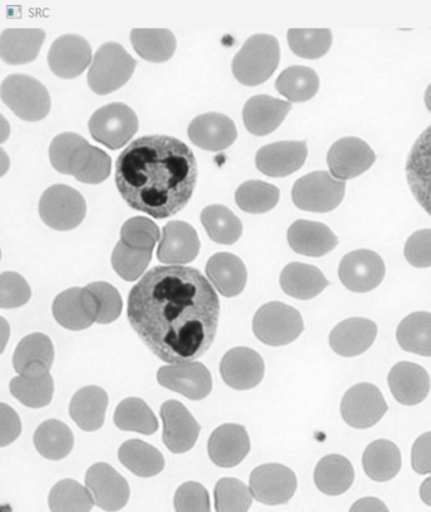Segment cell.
<instances>
[{
  "instance_id": "1",
  "label": "cell",
  "mask_w": 431,
  "mask_h": 512,
  "mask_svg": "<svg viewBox=\"0 0 431 512\" xmlns=\"http://www.w3.org/2000/svg\"><path fill=\"white\" fill-rule=\"evenodd\" d=\"M128 320L141 341L160 360L193 362L217 336L220 301L199 270L158 266L133 287Z\"/></svg>"
},
{
  "instance_id": "2",
  "label": "cell",
  "mask_w": 431,
  "mask_h": 512,
  "mask_svg": "<svg viewBox=\"0 0 431 512\" xmlns=\"http://www.w3.org/2000/svg\"><path fill=\"white\" fill-rule=\"evenodd\" d=\"M198 181V162L183 141L146 136L118 157L116 184L124 202L156 219L172 217L190 202Z\"/></svg>"
},
{
  "instance_id": "3",
  "label": "cell",
  "mask_w": 431,
  "mask_h": 512,
  "mask_svg": "<svg viewBox=\"0 0 431 512\" xmlns=\"http://www.w3.org/2000/svg\"><path fill=\"white\" fill-rule=\"evenodd\" d=\"M280 43L271 35L249 37L232 64L234 78L247 86L266 83L280 64Z\"/></svg>"
},
{
  "instance_id": "4",
  "label": "cell",
  "mask_w": 431,
  "mask_h": 512,
  "mask_svg": "<svg viewBox=\"0 0 431 512\" xmlns=\"http://www.w3.org/2000/svg\"><path fill=\"white\" fill-rule=\"evenodd\" d=\"M137 61L117 42L105 43L95 54L88 84L95 94L107 95L126 85L136 70Z\"/></svg>"
},
{
  "instance_id": "5",
  "label": "cell",
  "mask_w": 431,
  "mask_h": 512,
  "mask_svg": "<svg viewBox=\"0 0 431 512\" xmlns=\"http://www.w3.org/2000/svg\"><path fill=\"white\" fill-rule=\"evenodd\" d=\"M0 95L4 104L23 121L38 122L49 116L50 94L45 85L32 76H8L0 88Z\"/></svg>"
},
{
  "instance_id": "6",
  "label": "cell",
  "mask_w": 431,
  "mask_h": 512,
  "mask_svg": "<svg viewBox=\"0 0 431 512\" xmlns=\"http://www.w3.org/2000/svg\"><path fill=\"white\" fill-rule=\"evenodd\" d=\"M252 325L255 336L271 347L287 346L304 332V320L299 311L279 301L261 306Z\"/></svg>"
},
{
  "instance_id": "7",
  "label": "cell",
  "mask_w": 431,
  "mask_h": 512,
  "mask_svg": "<svg viewBox=\"0 0 431 512\" xmlns=\"http://www.w3.org/2000/svg\"><path fill=\"white\" fill-rule=\"evenodd\" d=\"M346 195V181L335 179L327 171H315L301 177L292 188V202L311 213H329L337 209Z\"/></svg>"
},
{
  "instance_id": "8",
  "label": "cell",
  "mask_w": 431,
  "mask_h": 512,
  "mask_svg": "<svg viewBox=\"0 0 431 512\" xmlns=\"http://www.w3.org/2000/svg\"><path fill=\"white\" fill-rule=\"evenodd\" d=\"M38 213L43 223L55 231H71L85 218V199L70 186L54 185L41 196Z\"/></svg>"
},
{
  "instance_id": "9",
  "label": "cell",
  "mask_w": 431,
  "mask_h": 512,
  "mask_svg": "<svg viewBox=\"0 0 431 512\" xmlns=\"http://www.w3.org/2000/svg\"><path fill=\"white\" fill-rule=\"evenodd\" d=\"M137 131V114L123 103L105 105L89 121L90 135L110 150H119L126 146Z\"/></svg>"
},
{
  "instance_id": "10",
  "label": "cell",
  "mask_w": 431,
  "mask_h": 512,
  "mask_svg": "<svg viewBox=\"0 0 431 512\" xmlns=\"http://www.w3.org/2000/svg\"><path fill=\"white\" fill-rule=\"evenodd\" d=\"M389 410L382 392L372 384L353 386L343 396L340 413L344 421L354 429L375 427Z\"/></svg>"
},
{
  "instance_id": "11",
  "label": "cell",
  "mask_w": 431,
  "mask_h": 512,
  "mask_svg": "<svg viewBox=\"0 0 431 512\" xmlns=\"http://www.w3.org/2000/svg\"><path fill=\"white\" fill-rule=\"evenodd\" d=\"M249 488L255 500L263 505L286 504L295 495L298 478L289 467L268 463L257 467L249 477Z\"/></svg>"
},
{
  "instance_id": "12",
  "label": "cell",
  "mask_w": 431,
  "mask_h": 512,
  "mask_svg": "<svg viewBox=\"0 0 431 512\" xmlns=\"http://www.w3.org/2000/svg\"><path fill=\"white\" fill-rule=\"evenodd\" d=\"M386 274L385 262L376 252L357 250L349 252L340 262L338 275L342 284L352 293L365 294L381 285Z\"/></svg>"
},
{
  "instance_id": "13",
  "label": "cell",
  "mask_w": 431,
  "mask_h": 512,
  "mask_svg": "<svg viewBox=\"0 0 431 512\" xmlns=\"http://www.w3.org/2000/svg\"><path fill=\"white\" fill-rule=\"evenodd\" d=\"M327 162L335 179L347 181L370 170L376 162V153L361 138L346 137L330 147Z\"/></svg>"
},
{
  "instance_id": "14",
  "label": "cell",
  "mask_w": 431,
  "mask_h": 512,
  "mask_svg": "<svg viewBox=\"0 0 431 512\" xmlns=\"http://www.w3.org/2000/svg\"><path fill=\"white\" fill-rule=\"evenodd\" d=\"M52 313L61 327L79 332L97 323L98 301L88 287H73L57 295L52 305Z\"/></svg>"
},
{
  "instance_id": "15",
  "label": "cell",
  "mask_w": 431,
  "mask_h": 512,
  "mask_svg": "<svg viewBox=\"0 0 431 512\" xmlns=\"http://www.w3.org/2000/svg\"><path fill=\"white\" fill-rule=\"evenodd\" d=\"M158 384L190 400L205 399L213 389L212 375L200 362L175 363L161 367L157 372Z\"/></svg>"
},
{
  "instance_id": "16",
  "label": "cell",
  "mask_w": 431,
  "mask_h": 512,
  "mask_svg": "<svg viewBox=\"0 0 431 512\" xmlns=\"http://www.w3.org/2000/svg\"><path fill=\"white\" fill-rule=\"evenodd\" d=\"M85 483L94 497L95 505L105 511L123 509L131 496L126 478L108 463H97L90 467L86 472Z\"/></svg>"
},
{
  "instance_id": "17",
  "label": "cell",
  "mask_w": 431,
  "mask_h": 512,
  "mask_svg": "<svg viewBox=\"0 0 431 512\" xmlns=\"http://www.w3.org/2000/svg\"><path fill=\"white\" fill-rule=\"evenodd\" d=\"M220 375L234 390L247 391L261 384L265 376V362L251 348H233L220 362Z\"/></svg>"
},
{
  "instance_id": "18",
  "label": "cell",
  "mask_w": 431,
  "mask_h": 512,
  "mask_svg": "<svg viewBox=\"0 0 431 512\" xmlns=\"http://www.w3.org/2000/svg\"><path fill=\"white\" fill-rule=\"evenodd\" d=\"M92 55V47L84 37L65 35L52 43L47 61L52 73L59 78L75 79L88 69Z\"/></svg>"
},
{
  "instance_id": "19",
  "label": "cell",
  "mask_w": 431,
  "mask_h": 512,
  "mask_svg": "<svg viewBox=\"0 0 431 512\" xmlns=\"http://www.w3.org/2000/svg\"><path fill=\"white\" fill-rule=\"evenodd\" d=\"M406 179L416 202L431 217V126L415 141L407 157Z\"/></svg>"
},
{
  "instance_id": "20",
  "label": "cell",
  "mask_w": 431,
  "mask_h": 512,
  "mask_svg": "<svg viewBox=\"0 0 431 512\" xmlns=\"http://www.w3.org/2000/svg\"><path fill=\"white\" fill-rule=\"evenodd\" d=\"M164 421V443L169 451L183 454L194 448L199 438L200 425L179 401H166L161 408Z\"/></svg>"
},
{
  "instance_id": "21",
  "label": "cell",
  "mask_w": 431,
  "mask_h": 512,
  "mask_svg": "<svg viewBox=\"0 0 431 512\" xmlns=\"http://www.w3.org/2000/svg\"><path fill=\"white\" fill-rule=\"evenodd\" d=\"M308 157L305 141L276 142L257 152V169L270 177H285L299 171Z\"/></svg>"
},
{
  "instance_id": "22",
  "label": "cell",
  "mask_w": 431,
  "mask_h": 512,
  "mask_svg": "<svg viewBox=\"0 0 431 512\" xmlns=\"http://www.w3.org/2000/svg\"><path fill=\"white\" fill-rule=\"evenodd\" d=\"M199 252L198 233L189 223L172 220L166 224L157 251L158 261L166 265H186L195 261Z\"/></svg>"
},
{
  "instance_id": "23",
  "label": "cell",
  "mask_w": 431,
  "mask_h": 512,
  "mask_svg": "<svg viewBox=\"0 0 431 512\" xmlns=\"http://www.w3.org/2000/svg\"><path fill=\"white\" fill-rule=\"evenodd\" d=\"M55 349L51 339L42 333L23 338L13 356L14 370L19 376L40 378L50 375Z\"/></svg>"
},
{
  "instance_id": "24",
  "label": "cell",
  "mask_w": 431,
  "mask_h": 512,
  "mask_svg": "<svg viewBox=\"0 0 431 512\" xmlns=\"http://www.w3.org/2000/svg\"><path fill=\"white\" fill-rule=\"evenodd\" d=\"M188 135L195 146L219 152L233 145L238 132L231 118L220 113H207L190 123Z\"/></svg>"
},
{
  "instance_id": "25",
  "label": "cell",
  "mask_w": 431,
  "mask_h": 512,
  "mask_svg": "<svg viewBox=\"0 0 431 512\" xmlns=\"http://www.w3.org/2000/svg\"><path fill=\"white\" fill-rule=\"evenodd\" d=\"M251 451L246 428L238 424H224L215 429L208 443L209 457L215 466L233 468L243 462Z\"/></svg>"
},
{
  "instance_id": "26",
  "label": "cell",
  "mask_w": 431,
  "mask_h": 512,
  "mask_svg": "<svg viewBox=\"0 0 431 512\" xmlns=\"http://www.w3.org/2000/svg\"><path fill=\"white\" fill-rule=\"evenodd\" d=\"M291 109L292 105L289 102L272 98L270 95H257L244 105V126L253 136L270 135L281 126Z\"/></svg>"
},
{
  "instance_id": "27",
  "label": "cell",
  "mask_w": 431,
  "mask_h": 512,
  "mask_svg": "<svg viewBox=\"0 0 431 512\" xmlns=\"http://www.w3.org/2000/svg\"><path fill=\"white\" fill-rule=\"evenodd\" d=\"M377 333V324L370 319H347L339 323L330 333V347L339 356L357 357L372 347Z\"/></svg>"
},
{
  "instance_id": "28",
  "label": "cell",
  "mask_w": 431,
  "mask_h": 512,
  "mask_svg": "<svg viewBox=\"0 0 431 512\" xmlns=\"http://www.w3.org/2000/svg\"><path fill=\"white\" fill-rule=\"evenodd\" d=\"M389 386L401 405L415 406L428 397L431 381L424 367L413 362H400L389 373Z\"/></svg>"
},
{
  "instance_id": "29",
  "label": "cell",
  "mask_w": 431,
  "mask_h": 512,
  "mask_svg": "<svg viewBox=\"0 0 431 512\" xmlns=\"http://www.w3.org/2000/svg\"><path fill=\"white\" fill-rule=\"evenodd\" d=\"M291 250L308 257H323L338 246V238L323 223L296 220L287 231Z\"/></svg>"
},
{
  "instance_id": "30",
  "label": "cell",
  "mask_w": 431,
  "mask_h": 512,
  "mask_svg": "<svg viewBox=\"0 0 431 512\" xmlns=\"http://www.w3.org/2000/svg\"><path fill=\"white\" fill-rule=\"evenodd\" d=\"M46 32L41 28H9L0 36V56L9 65H25L36 60Z\"/></svg>"
},
{
  "instance_id": "31",
  "label": "cell",
  "mask_w": 431,
  "mask_h": 512,
  "mask_svg": "<svg viewBox=\"0 0 431 512\" xmlns=\"http://www.w3.org/2000/svg\"><path fill=\"white\" fill-rule=\"evenodd\" d=\"M207 276L225 298H234L247 284V269L241 258L232 253H217L207 263Z\"/></svg>"
},
{
  "instance_id": "32",
  "label": "cell",
  "mask_w": 431,
  "mask_h": 512,
  "mask_svg": "<svg viewBox=\"0 0 431 512\" xmlns=\"http://www.w3.org/2000/svg\"><path fill=\"white\" fill-rule=\"evenodd\" d=\"M107 408V392L102 387L86 386L71 399L69 414L84 432H97L103 427Z\"/></svg>"
},
{
  "instance_id": "33",
  "label": "cell",
  "mask_w": 431,
  "mask_h": 512,
  "mask_svg": "<svg viewBox=\"0 0 431 512\" xmlns=\"http://www.w3.org/2000/svg\"><path fill=\"white\" fill-rule=\"evenodd\" d=\"M280 285L291 298L310 300L322 294L329 281L318 267L294 262L282 270Z\"/></svg>"
},
{
  "instance_id": "34",
  "label": "cell",
  "mask_w": 431,
  "mask_h": 512,
  "mask_svg": "<svg viewBox=\"0 0 431 512\" xmlns=\"http://www.w3.org/2000/svg\"><path fill=\"white\" fill-rule=\"evenodd\" d=\"M362 463L370 480L387 482L399 475L402 466L401 452L390 440H376L366 448Z\"/></svg>"
},
{
  "instance_id": "35",
  "label": "cell",
  "mask_w": 431,
  "mask_h": 512,
  "mask_svg": "<svg viewBox=\"0 0 431 512\" xmlns=\"http://www.w3.org/2000/svg\"><path fill=\"white\" fill-rule=\"evenodd\" d=\"M314 481L320 492L328 496H339L352 487L354 470L349 459L339 454L320 459L316 464Z\"/></svg>"
},
{
  "instance_id": "36",
  "label": "cell",
  "mask_w": 431,
  "mask_h": 512,
  "mask_svg": "<svg viewBox=\"0 0 431 512\" xmlns=\"http://www.w3.org/2000/svg\"><path fill=\"white\" fill-rule=\"evenodd\" d=\"M118 458L127 470L138 477L157 476L165 468V459L162 453L140 439H132L123 443L119 448Z\"/></svg>"
},
{
  "instance_id": "37",
  "label": "cell",
  "mask_w": 431,
  "mask_h": 512,
  "mask_svg": "<svg viewBox=\"0 0 431 512\" xmlns=\"http://www.w3.org/2000/svg\"><path fill=\"white\" fill-rule=\"evenodd\" d=\"M131 41L142 59L155 64L169 61L176 51L174 33L166 28H136L131 32Z\"/></svg>"
},
{
  "instance_id": "38",
  "label": "cell",
  "mask_w": 431,
  "mask_h": 512,
  "mask_svg": "<svg viewBox=\"0 0 431 512\" xmlns=\"http://www.w3.org/2000/svg\"><path fill=\"white\" fill-rule=\"evenodd\" d=\"M37 452L51 461H61L69 456L74 448V434L60 420H47L37 428L35 433Z\"/></svg>"
},
{
  "instance_id": "39",
  "label": "cell",
  "mask_w": 431,
  "mask_h": 512,
  "mask_svg": "<svg viewBox=\"0 0 431 512\" xmlns=\"http://www.w3.org/2000/svg\"><path fill=\"white\" fill-rule=\"evenodd\" d=\"M396 338L404 351L431 357V313L418 311L407 315L397 327Z\"/></svg>"
},
{
  "instance_id": "40",
  "label": "cell",
  "mask_w": 431,
  "mask_h": 512,
  "mask_svg": "<svg viewBox=\"0 0 431 512\" xmlns=\"http://www.w3.org/2000/svg\"><path fill=\"white\" fill-rule=\"evenodd\" d=\"M320 79L313 69L290 66L276 80V89L292 103L309 102L318 93Z\"/></svg>"
},
{
  "instance_id": "41",
  "label": "cell",
  "mask_w": 431,
  "mask_h": 512,
  "mask_svg": "<svg viewBox=\"0 0 431 512\" xmlns=\"http://www.w3.org/2000/svg\"><path fill=\"white\" fill-rule=\"evenodd\" d=\"M112 171V160L107 152L88 145L80 148L71 161V175L80 183L98 185L107 180Z\"/></svg>"
},
{
  "instance_id": "42",
  "label": "cell",
  "mask_w": 431,
  "mask_h": 512,
  "mask_svg": "<svg viewBox=\"0 0 431 512\" xmlns=\"http://www.w3.org/2000/svg\"><path fill=\"white\" fill-rule=\"evenodd\" d=\"M200 218L209 238L215 243L231 246L242 236L241 219L223 205H210L203 210Z\"/></svg>"
},
{
  "instance_id": "43",
  "label": "cell",
  "mask_w": 431,
  "mask_h": 512,
  "mask_svg": "<svg viewBox=\"0 0 431 512\" xmlns=\"http://www.w3.org/2000/svg\"><path fill=\"white\" fill-rule=\"evenodd\" d=\"M114 423L124 432L152 435L157 432L158 420L142 399L129 397L118 405Z\"/></svg>"
},
{
  "instance_id": "44",
  "label": "cell",
  "mask_w": 431,
  "mask_h": 512,
  "mask_svg": "<svg viewBox=\"0 0 431 512\" xmlns=\"http://www.w3.org/2000/svg\"><path fill=\"white\" fill-rule=\"evenodd\" d=\"M287 41L292 52L301 59H320L332 47L333 35L328 28H315V30H303V28H291L287 32Z\"/></svg>"
},
{
  "instance_id": "45",
  "label": "cell",
  "mask_w": 431,
  "mask_h": 512,
  "mask_svg": "<svg viewBox=\"0 0 431 512\" xmlns=\"http://www.w3.org/2000/svg\"><path fill=\"white\" fill-rule=\"evenodd\" d=\"M280 190L275 185L263 181H246L239 186L236 193V202L243 212L249 214H263L270 212L279 203Z\"/></svg>"
},
{
  "instance_id": "46",
  "label": "cell",
  "mask_w": 431,
  "mask_h": 512,
  "mask_svg": "<svg viewBox=\"0 0 431 512\" xmlns=\"http://www.w3.org/2000/svg\"><path fill=\"white\" fill-rule=\"evenodd\" d=\"M55 385L51 375L40 378L25 376L14 377L11 381V392L18 401L27 408H45L54 397Z\"/></svg>"
},
{
  "instance_id": "47",
  "label": "cell",
  "mask_w": 431,
  "mask_h": 512,
  "mask_svg": "<svg viewBox=\"0 0 431 512\" xmlns=\"http://www.w3.org/2000/svg\"><path fill=\"white\" fill-rule=\"evenodd\" d=\"M95 505L94 497L88 487L74 480L56 483L49 497L52 511H90Z\"/></svg>"
},
{
  "instance_id": "48",
  "label": "cell",
  "mask_w": 431,
  "mask_h": 512,
  "mask_svg": "<svg viewBox=\"0 0 431 512\" xmlns=\"http://www.w3.org/2000/svg\"><path fill=\"white\" fill-rule=\"evenodd\" d=\"M152 260V251L134 250L119 241L112 255V266L123 280L128 282L140 279Z\"/></svg>"
},
{
  "instance_id": "49",
  "label": "cell",
  "mask_w": 431,
  "mask_h": 512,
  "mask_svg": "<svg viewBox=\"0 0 431 512\" xmlns=\"http://www.w3.org/2000/svg\"><path fill=\"white\" fill-rule=\"evenodd\" d=\"M214 497L217 511H248L255 499L251 488L237 478L220 480L215 486Z\"/></svg>"
},
{
  "instance_id": "50",
  "label": "cell",
  "mask_w": 431,
  "mask_h": 512,
  "mask_svg": "<svg viewBox=\"0 0 431 512\" xmlns=\"http://www.w3.org/2000/svg\"><path fill=\"white\" fill-rule=\"evenodd\" d=\"M160 237V229L150 218L129 219L121 229V241L134 250L153 251V247Z\"/></svg>"
},
{
  "instance_id": "51",
  "label": "cell",
  "mask_w": 431,
  "mask_h": 512,
  "mask_svg": "<svg viewBox=\"0 0 431 512\" xmlns=\"http://www.w3.org/2000/svg\"><path fill=\"white\" fill-rule=\"evenodd\" d=\"M85 138L76 133H62L56 136L50 146V161L56 171L61 174L71 175V161L76 152L88 145Z\"/></svg>"
},
{
  "instance_id": "52",
  "label": "cell",
  "mask_w": 431,
  "mask_h": 512,
  "mask_svg": "<svg viewBox=\"0 0 431 512\" xmlns=\"http://www.w3.org/2000/svg\"><path fill=\"white\" fill-rule=\"evenodd\" d=\"M31 296V287L25 277L17 272H3L0 276V308H21L30 301Z\"/></svg>"
},
{
  "instance_id": "53",
  "label": "cell",
  "mask_w": 431,
  "mask_h": 512,
  "mask_svg": "<svg viewBox=\"0 0 431 512\" xmlns=\"http://www.w3.org/2000/svg\"><path fill=\"white\" fill-rule=\"evenodd\" d=\"M88 289L92 290L98 301L99 314L97 323L110 324L121 317L123 301L116 287L108 282H92Z\"/></svg>"
},
{
  "instance_id": "54",
  "label": "cell",
  "mask_w": 431,
  "mask_h": 512,
  "mask_svg": "<svg viewBox=\"0 0 431 512\" xmlns=\"http://www.w3.org/2000/svg\"><path fill=\"white\" fill-rule=\"evenodd\" d=\"M176 511H210V497L207 488L198 482H186L175 495Z\"/></svg>"
},
{
  "instance_id": "55",
  "label": "cell",
  "mask_w": 431,
  "mask_h": 512,
  "mask_svg": "<svg viewBox=\"0 0 431 512\" xmlns=\"http://www.w3.org/2000/svg\"><path fill=\"white\" fill-rule=\"evenodd\" d=\"M405 258L416 269L431 267V229H423L407 239Z\"/></svg>"
},
{
  "instance_id": "56",
  "label": "cell",
  "mask_w": 431,
  "mask_h": 512,
  "mask_svg": "<svg viewBox=\"0 0 431 512\" xmlns=\"http://www.w3.org/2000/svg\"><path fill=\"white\" fill-rule=\"evenodd\" d=\"M0 447L12 444L22 433V424L16 411L7 404H0Z\"/></svg>"
},
{
  "instance_id": "57",
  "label": "cell",
  "mask_w": 431,
  "mask_h": 512,
  "mask_svg": "<svg viewBox=\"0 0 431 512\" xmlns=\"http://www.w3.org/2000/svg\"><path fill=\"white\" fill-rule=\"evenodd\" d=\"M411 464L419 475H431V432L416 439L411 452Z\"/></svg>"
},
{
  "instance_id": "58",
  "label": "cell",
  "mask_w": 431,
  "mask_h": 512,
  "mask_svg": "<svg viewBox=\"0 0 431 512\" xmlns=\"http://www.w3.org/2000/svg\"><path fill=\"white\" fill-rule=\"evenodd\" d=\"M351 511H389L387 506L382 501L375 499V497H366L356 502L352 506Z\"/></svg>"
},
{
  "instance_id": "59",
  "label": "cell",
  "mask_w": 431,
  "mask_h": 512,
  "mask_svg": "<svg viewBox=\"0 0 431 512\" xmlns=\"http://www.w3.org/2000/svg\"><path fill=\"white\" fill-rule=\"evenodd\" d=\"M420 497L425 505L431 506V476L420 487Z\"/></svg>"
},
{
  "instance_id": "60",
  "label": "cell",
  "mask_w": 431,
  "mask_h": 512,
  "mask_svg": "<svg viewBox=\"0 0 431 512\" xmlns=\"http://www.w3.org/2000/svg\"><path fill=\"white\" fill-rule=\"evenodd\" d=\"M424 100H425L426 108H428L431 113V84L428 86V89H426Z\"/></svg>"
}]
</instances>
